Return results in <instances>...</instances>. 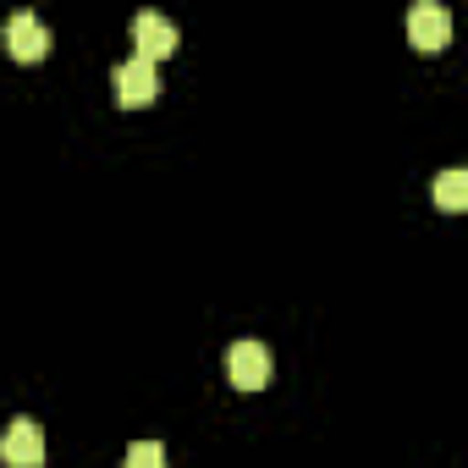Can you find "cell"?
<instances>
[{"instance_id":"7a4b0ae2","label":"cell","mask_w":468,"mask_h":468,"mask_svg":"<svg viewBox=\"0 0 468 468\" xmlns=\"http://www.w3.org/2000/svg\"><path fill=\"white\" fill-rule=\"evenodd\" d=\"M226 375H231V386H238V391H260L271 380V347L265 342H231Z\"/></svg>"},{"instance_id":"ba28073f","label":"cell","mask_w":468,"mask_h":468,"mask_svg":"<svg viewBox=\"0 0 468 468\" xmlns=\"http://www.w3.org/2000/svg\"><path fill=\"white\" fill-rule=\"evenodd\" d=\"M122 468H165V446L160 441H133L127 457H122Z\"/></svg>"},{"instance_id":"5b68a950","label":"cell","mask_w":468,"mask_h":468,"mask_svg":"<svg viewBox=\"0 0 468 468\" xmlns=\"http://www.w3.org/2000/svg\"><path fill=\"white\" fill-rule=\"evenodd\" d=\"M6 50H12L17 61H45V56H50V28H45L34 12H12V23H6Z\"/></svg>"},{"instance_id":"3957f363","label":"cell","mask_w":468,"mask_h":468,"mask_svg":"<svg viewBox=\"0 0 468 468\" xmlns=\"http://www.w3.org/2000/svg\"><path fill=\"white\" fill-rule=\"evenodd\" d=\"M0 457H6L12 468H39L45 463V430L34 419H12L6 435H0Z\"/></svg>"},{"instance_id":"52a82bcc","label":"cell","mask_w":468,"mask_h":468,"mask_svg":"<svg viewBox=\"0 0 468 468\" xmlns=\"http://www.w3.org/2000/svg\"><path fill=\"white\" fill-rule=\"evenodd\" d=\"M435 204H441V209H463V204H468V171H457V165L441 171V176H435Z\"/></svg>"},{"instance_id":"6da1fadb","label":"cell","mask_w":468,"mask_h":468,"mask_svg":"<svg viewBox=\"0 0 468 468\" xmlns=\"http://www.w3.org/2000/svg\"><path fill=\"white\" fill-rule=\"evenodd\" d=\"M111 89H116V105H127V111H138V105H149V100H160V67H149V61H138V56H127L116 72H111Z\"/></svg>"},{"instance_id":"277c9868","label":"cell","mask_w":468,"mask_h":468,"mask_svg":"<svg viewBox=\"0 0 468 468\" xmlns=\"http://www.w3.org/2000/svg\"><path fill=\"white\" fill-rule=\"evenodd\" d=\"M133 39H138V61H165L171 50H176V23L171 17H160V12H138L133 17Z\"/></svg>"},{"instance_id":"8992f818","label":"cell","mask_w":468,"mask_h":468,"mask_svg":"<svg viewBox=\"0 0 468 468\" xmlns=\"http://www.w3.org/2000/svg\"><path fill=\"white\" fill-rule=\"evenodd\" d=\"M408 39H413L419 50H446V39H452L446 6H435V0H419V6L408 12Z\"/></svg>"}]
</instances>
